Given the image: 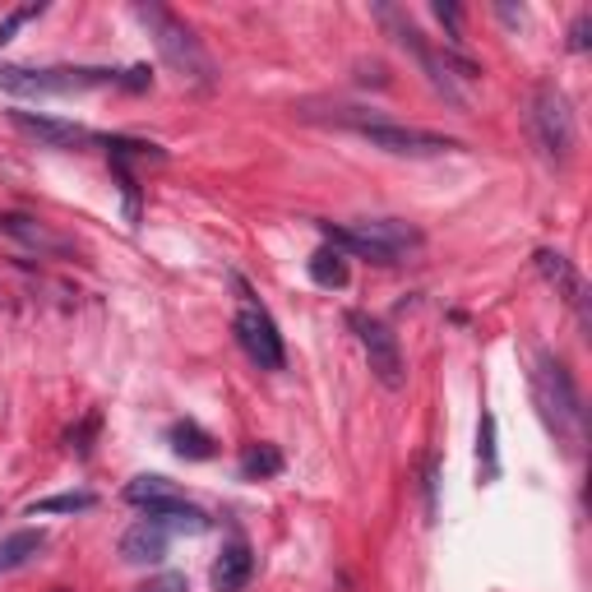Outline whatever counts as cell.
<instances>
[{
  "mask_svg": "<svg viewBox=\"0 0 592 592\" xmlns=\"http://www.w3.org/2000/svg\"><path fill=\"white\" fill-rule=\"evenodd\" d=\"M10 121L23 135H33L37 144H47V148H84V144L98 139L93 130L74 126V121H61V116H42V111H10Z\"/></svg>",
  "mask_w": 592,
  "mask_h": 592,
  "instance_id": "cell-9",
  "label": "cell"
},
{
  "mask_svg": "<svg viewBox=\"0 0 592 592\" xmlns=\"http://www.w3.org/2000/svg\"><path fill=\"white\" fill-rule=\"evenodd\" d=\"M477 458H482V467H486V477H495V472H500V454H495V417H491V412H482V421H477Z\"/></svg>",
  "mask_w": 592,
  "mask_h": 592,
  "instance_id": "cell-21",
  "label": "cell"
},
{
  "mask_svg": "<svg viewBox=\"0 0 592 592\" xmlns=\"http://www.w3.org/2000/svg\"><path fill=\"white\" fill-rule=\"evenodd\" d=\"M56 592H70V587H56Z\"/></svg>",
  "mask_w": 592,
  "mask_h": 592,
  "instance_id": "cell-28",
  "label": "cell"
},
{
  "mask_svg": "<svg viewBox=\"0 0 592 592\" xmlns=\"http://www.w3.org/2000/svg\"><path fill=\"white\" fill-rule=\"evenodd\" d=\"M0 89L14 93V98H52V93L121 89V70H102V65H47V70L0 65Z\"/></svg>",
  "mask_w": 592,
  "mask_h": 592,
  "instance_id": "cell-5",
  "label": "cell"
},
{
  "mask_svg": "<svg viewBox=\"0 0 592 592\" xmlns=\"http://www.w3.org/2000/svg\"><path fill=\"white\" fill-rule=\"evenodd\" d=\"M47 5H23V10H14V14H5V19H0V47H5L10 42V37L28 23V19H37V14H42Z\"/></svg>",
  "mask_w": 592,
  "mask_h": 592,
  "instance_id": "cell-23",
  "label": "cell"
},
{
  "mask_svg": "<svg viewBox=\"0 0 592 592\" xmlns=\"http://www.w3.org/2000/svg\"><path fill=\"white\" fill-rule=\"evenodd\" d=\"M532 384H537V403H541V412H546V426L556 430V440H560L569 454H578V449H583V426H587V417H583V399H578V384H574L569 366H565L560 357H550V352H537V375H532Z\"/></svg>",
  "mask_w": 592,
  "mask_h": 592,
  "instance_id": "cell-4",
  "label": "cell"
},
{
  "mask_svg": "<svg viewBox=\"0 0 592 592\" xmlns=\"http://www.w3.org/2000/svg\"><path fill=\"white\" fill-rule=\"evenodd\" d=\"M135 19L148 28L157 56L167 61V70L181 79V84L200 89V93H209V89L218 84V65L209 61L204 42L194 37V28H190L181 14H172L167 5H157V0H139V5H135Z\"/></svg>",
  "mask_w": 592,
  "mask_h": 592,
  "instance_id": "cell-1",
  "label": "cell"
},
{
  "mask_svg": "<svg viewBox=\"0 0 592 592\" xmlns=\"http://www.w3.org/2000/svg\"><path fill=\"white\" fill-rule=\"evenodd\" d=\"M436 19L449 23V42H454V52H458V47H463V37H458V5H449V0H436Z\"/></svg>",
  "mask_w": 592,
  "mask_h": 592,
  "instance_id": "cell-25",
  "label": "cell"
},
{
  "mask_svg": "<svg viewBox=\"0 0 592 592\" xmlns=\"http://www.w3.org/2000/svg\"><path fill=\"white\" fill-rule=\"evenodd\" d=\"M366 236H371V241L375 246H384L393 259H408L412 250H421V231L417 227H408V222H399V218H366V222H357Z\"/></svg>",
  "mask_w": 592,
  "mask_h": 592,
  "instance_id": "cell-13",
  "label": "cell"
},
{
  "mask_svg": "<svg viewBox=\"0 0 592 592\" xmlns=\"http://www.w3.org/2000/svg\"><path fill=\"white\" fill-rule=\"evenodd\" d=\"M310 278L320 283V287H347V255H338L334 246H324V250H315L310 255Z\"/></svg>",
  "mask_w": 592,
  "mask_h": 592,
  "instance_id": "cell-19",
  "label": "cell"
},
{
  "mask_svg": "<svg viewBox=\"0 0 592 592\" xmlns=\"http://www.w3.org/2000/svg\"><path fill=\"white\" fill-rule=\"evenodd\" d=\"M167 541H172V532H167L163 523L144 519V523H135V528L121 537V560H126V565H157V560L167 556Z\"/></svg>",
  "mask_w": 592,
  "mask_h": 592,
  "instance_id": "cell-12",
  "label": "cell"
},
{
  "mask_svg": "<svg viewBox=\"0 0 592 592\" xmlns=\"http://www.w3.org/2000/svg\"><path fill=\"white\" fill-rule=\"evenodd\" d=\"M440 514V458H426V519Z\"/></svg>",
  "mask_w": 592,
  "mask_h": 592,
  "instance_id": "cell-22",
  "label": "cell"
},
{
  "mask_svg": "<svg viewBox=\"0 0 592 592\" xmlns=\"http://www.w3.org/2000/svg\"><path fill=\"white\" fill-rule=\"evenodd\" d=\"M241 310H236V343L246 347V357L259 366V371H283L287 366V352H283V334H278V324H273V315L259 305V301H250V292L241 287Z\"/></svg>",
  "mask_w": 592,
  "mask_h": 592,
  "instance_id": "cell-8",
  "label": "cell"
},
{
  "mask_svg": "<svg viewBox=\"0 0 592 592\" xmlns=\"http://www.w3.org/2000/svg\"><path fill=\"white\" fill-rule=\"evenodd\" d=\"M347 324L357 329V343L366 352V362H371V375L399 393L408 384V362H403V347H399V334H393L384 320H375V315L366 310H347Z\"/></svg>",
  "mask_w": 592,
  "mask_h": 592,
  "instance_id": "cell-7",
  "label": "cell"
},
{
  "mask_svg": "<svg viewBox=\"0 0 592 592\" xmlns=\"http://www.w3.org/2000/svg\"><path fill=\"white\" fill-rule=\"evenodd\" d=\"M139 592H185V574H157V578H148Z\"/></svg>",
  "mask_w": 592,
  "mask_h": 592,
  "instance_id": "cell-26",
  "label": "cell"
},
{
  "mask_svg": "<svg viewBox=\"0 0 592 592\" xmlns=\"http://www.w3.org/2000/svg\"><path fill=\"white\" fill-rule=\"evenodd\" d=\"M528 121H532V139H537L541 157H546L550 167H565L569 157H574V139H578L574 107H569L565 89H556V84H537Z\"/></svg>",
  "mask_w": 592,
  "mask_h": 592,
  "instance_id": "cell-6",
  "label": "cell"
},
{
  "mask_svg": "<svg viewBox=\"0 0 592 592\" xmlns=\"http://www.w3.org/2000/svg\"><path fill=\"white\" fill-rule=\"evenodd\" d=\"M0 231L14 236L19 246H28V250H37V255H74V241L56 236L52 227H42V222L28 218V213H0Z\"/></svg>",
  "mask_w": 592,
  "mask_h": 592,
  "instance_id": "cell-10",
  "label": "cell"
},
{
  "mask_svg": "<svg viewBox=\"0 0 592 592\" xmlns=\"http://www.w3.org/2000/svg\"><path fill=\"white\" fill-rule=\"evenodd\" d=\"M148 84H153V70H148V65H130V70H121V89L144 93Z\"/></svg>",
  "mask_w": 592,
  "mask_h": 592,
  "instance_id": "cell-24",
  "label": "cell"
},
{
  "mask_svg": "<svg viewBox=\"0 0 592 592\" xmlns=\"http://www.w3.org/2000/svg\"><path fill=\"white\" fill-rule=\"evenodd\" d=\"M98 504L93 491H65V495H47V500H33L28 514L42 519V514H89V509Z\"/></svg>",
  "mask_w": 592,
  "mask_h": 592,
  "instance_id": "cell-18",
  "label": "cell"
},
{
  "mask_svg": "<svg viewBox=\"0 0 592 592\" xmlns=\"http://www.w3.org/2000/svg\"><path fill=\"white\" fill-rule=\"evenodd\" d=\"M305 121H324V126L352 130V135H362V139H371L375 148L399 153V157H436V153L458 148V139L430 135V130H417V126H403V121H389V116L362 111V107H334L329 116H305Z\"/></svg>",
  "mask_w": 592,
  "mask_h": 592,
  "instance_id": "cell-2",
  "label": "cell"
},
{
  "mask_svg": "<svg viewBox=\"0 0 592 592\" xmlns=\"http://www.w3.org/2000/svg\"><path fill=\"white\" fill-rule=\"evenodd\" d=\"M126 500H130L135 509H144V514H153V509H163V504L181 500V491H176V482H167V477H157V472H148V477H135V482L126 486Z\"/></svg>",
  "mask_w": 592,
  "mask_h": 592,
  "instance_id": "cell-15",
  "label": "cell"
},
{
  "mask_svg": "<svg viewBox=\"0 0 592 592\" xmlns=\"http://www.w3.org/2000/svg\"><path fill=\"white\" fill-rule=\"evenodd\" d=\"M532 259H537V273H541V278H546L550 287H556V296H565L574 310H583V301H587L583 273H578V268H574L560 250H537Z\"/></svg>",
  "mask_w": 592,
  "mask_h": 592,
  "instance_id": "cell-11",
  "label": "cell"
},
{
  "mask_svg": "<svg viewBox=\"0 0 592 592\" xmlns=\"http://www.w3.org/2000/svg\"><path fill=\"white\" fill-rule=\"evenodd\" d=\"M255 574V556H250V546L236 537L231 546H222V556L213 565V592H241Z\"/></svg>",
  "mask_w": 592,
  "mask_h": 592,
  "instance_id": "cell-14",
  "label": "cell"
},
{
  "mask_svg": "<svg viewBox=\"0 0 592 592\" xmlns=\"http://www.w3.org/2000/svg\"><path fill=\"white\" fill-rule=\"evenodd\" d=\"M375 19H380V23L393 33V42H399L403 52H412V61H417V65H421V74L430 79V89H436V93H445V98H449L458 111H467V98H463V89L454 84V74H458V79H477L482 70L472 65L463 52H436V47L426 42V33H421V28L408 19V14H399V10L380 5V10H375Z\"/></svg>",
  "mask_w": 592,
  "mask_h": 592,
  "instance_id": "cell-3",
  "label": "cell"
},
{
  "mask_svg": "<svg viewBox=\"0 0 592 592\" xmlns=\"http://www.w3.org/2000/svg\"><path fill=\"white\" fill-rule=\"evenodd\" d=\"M283 472V454L273 449V445H255L241 454V477L246 482H259V477H278Z\"/></svg>",
  "mask_w": 592,
  "mask_h": 592,
  "instance_id": "cell-20",
  "label": "cell"
},
{
  "mask_svg": "<svg viewBox=\"0 0 592 592\" xmlns=\"http://www.w3.org/2000/svg\"><path fill=\"white\" fill-rule=\"evenodd\" d=\"M587 28H592V14H578V19H574V28H569V47H574V52H583V47H587Z\"/></svg>",
  "mask_w": 592,
  "mask_h": 592,
  "instance_id": "cell-27",
  "label": "cell"
},
{
  "mask_svg": "<svg viewBox=\"0 0 592 592\" xmlns=\"http://www.w3.org/2000/svg\"><path fill=\"white\" fill-rule=\"evenodd\" d=\"M167 440H172V449H176L181 458H190V463H204V458L218 454V440L209 436L204 426H194V421H176V426L167 430Z\"/></svg>",
  "mask_w": 592,
  "mask_h": 592,
  "instance_id": "cell-16",
  "label": "cell"
},
{
  "mask_svg": "<svg viewBox=\"0 0 592 592\" xmlns=\"http://www.w3.org/2000/svg\"><path fill=\"white\" fill-rule=\"evenodd\" d=\"M42 546H47V532H42V528H23V532L0 537V574H10V569L28 565Z\"/></svg>",
  "mask_w": 592,
  "mask_h": 592,
  "instance_id": "cell-17",
  "label": "cell"
}]
</instances>
